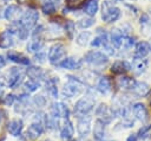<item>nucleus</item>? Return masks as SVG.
Returning a JSON list of instances; mask_svg holds the SVG:
<instances>
[{
    "label": "nucleus",
    "instance_id": "11",
    "mask_svg": "<svg viewBox=\"0 0 151 141\" xmlns=\"http://www.w3.org/2000/svg\"><path fill=\"white\" fill-rule=\"evenodd\" d=\"M25 78V72L20 68H11L9 75H8V86L12 89L18 88Z\"/></svg>",
    "mask_w": 151,
    "mask_h": 141
},
{
    "label": "nucleus",
    "instance_id": "28",
    "mask_svg": "<svg viewBox=\"0 0 151 141\" xmlns=\"http://www.w3.org/2000/svg\"><path fill=\"white\" fill-rule=\"evenodd\" d=\"M99 5H98V0H85L84 1V12L90 17H94L98 12Z\"/></svg>",
    "mask_w": 151,
    "mask_h": 141
},
{
    "label": "nucleus",
    "instance_id": "54",
    "mask_svg": "<svg viewBox=\"0 0 151 141\" xmlns=\"http://www.w3.org/2000/svg\"><path fill=\"white\" fill-rule=\"evenodd\" d=\"M130 1H136V0H130Z\"/></svg>",
    "mask_w": 151,
    "mask_h": 141
},
{
    "label": "nucleus",
    "instance_id": "3",
    "mask_svg": "<svg viewBox=\"0 0 151 141\" xmlns=\"http://www.w3.org/2000/svg\"><path fill=\"white\" fill-rule=\"evenodd\" d=\"M94 108V98L92 96H84L74 104V114L77 117L88 115Z\"/></svg>",
    "mask_w": 151,
    "mask_h": 141
},
{
    "label": "nucleus",
    "instance_id": "32",
    "mask_svg": "<svg viewBox=\"0 0 151 141\" xmlns=\"http://www.w3.org/2000/svg\"><path fill=\"white\" fill-rule=\"evenodd\" d=\"M40 85H41V83L39 81L31 79V78L24 83V86H25V89H26L27 92H34V91H37L40 88Z\"/></svg>",
    "mask_w": 151,
    "mask_h": 141
},
{
    "label": "nucleus",
    "instance_id": "26",
    "mask_svg": "<svg viewBox=\"0 0 151 141\" xmlns=\"http://www.w3.org/2000/svg\"><path fill=\"white\" fill-rule=\"evenodd\" d=\"M105 124L97 120L93 126V139L96 141H105Z\"/></svg>",
    "mask_w": 151,
    "mask_h": 141
},
{
    "label": "nucleus",
    "instance_id": "55",
    "mask_svg": "<svg viewBox=\"0 0 151 141\" xmlns=\"http://www.w3.org/2000/svg\"><path fill=\"white\" fill-rule=\"evenodd\" d=\"M150 45H151V41H150Z\"/></svg>",
    "mask_w": 151,
    "mask_h": 141
},
{
    "label": "nucleus",
    "instance_id": "9",
    "mask_svg": "<svg viewBox=\"0 0 151 141\" xmlns=\"http://www.w3.org/2000/svg\"><path fill=\"white\" fill-rule=\"evenodd\" d=\"M39 19V13L37 9L34 8H28L27 11L24 12L22 17H21V20H20V24L22 26H25L26 28L31 30L32 27H34L37 25V21Z\"/></svg>",
    "mask_w": 151,
    "mask_h": 141
},
{
    "label": "nucleus",
    "instance_id": "52",
    "mask_svg": "<svg viewBox=\"0 0 151 141\" xmlns=\"http://www.w3.org/2000/svg\"><path fill=\"white\" fill-rule=\"evenodd\" d=\"M70 141H77V140H74V139H72V140H70Z\"/></svg>",
    "mask_w": 151,
    "mask_h": 141
},
{
    "label": "nucleus",
    "instance_id": "38",
    "mask_svg": "<svg viewBox=\"0 0 151 141\" xmlns=\"http://www.w3.org/2000/svg\"><path fill=\"white\" fill-rule=\"evenodd\" d=\"M93 25H94V19L90 18V17L88 18H81L77 23V26L80 27V28H88V27H91Z\"/></svg>",
    "mask_w": 151,
    "mask_h": 141
},
{
    "label": "nucleus",
    "instance_id": "45",
    "mask_svg": "<svg viewBox=\"0 0 151 141\" xmlns=\"http://www.w3.org/2000/svg\"><path fill=\"white\" fill-rule=\"evenodd\" d=\"M139 137L137 136V134H130L127 137H126V141H138Z\"/></svg>",
    "mask_w": 151,
    "mask_h": 141
},
{
    "label": "nucleus",
    "instance_id": "8",
    "mask_svg": "<svg viewBox=\"0 0 151 141\" xmlns=\"http://www.w3.org/2000/svg\"><path fill=\"white\" fill-rule=\"evenodd\" d=\"M92 128V117L90 115L77 117V133L80 137H86Z\"/></svg>",
    "mask_w": 151,
    "mask_h": 141
},
{
    "label": "nucleus",
    "instance_id": "14",
    "mask_svg": "<svg viewBox=\"0 0 151 141\" xmlns=\"http://www.w3.org/2000/svg\"><path fill=\"white\" fill-rule=\"evenodd\" d=\"M131 70V64L127 60L119 59L111 65V72L114 75H125Z\"/></svg>",
    "mask_w": 151,
    "mask_h": 141
},
{
    "label": "nucleus",
    "instance_id": "10",
    "mask_svg": "<svg viewBox=\"0 0 151 141\" xmlns=\"http://www.w3.org/2000/svg\"><path fill=\"white\" fill-rule=\"evenodd\" d=\"M24 12H22V8L19 6V5H9L5 11H4V17L11 21V23H20L21 20V17H22Z\"/></svg>",
    "mask_w": 151,
    "mask_h": 141
},
{
    "label": "nucleus",
    "instance_id": "40",
    "mask_svg": "<svg viewBox=\"0 0 151 141\" xmlns=\"http://www.w3.org/2000/svg\"><path fill=\"white\" fill-rule=\"evenodd\" d=\"M150 130H151V124H145V126H142V127L139 128L138 133H136V134H137V136H138L139 139H145V137L149 135Z\"/></svg>",
    "mask_w": 151,
    "mask_h": 141
},
{
    "label": "nucleus",
    "instance_id": "5",
    "mask_svg": "<svg viewBox=\"0 0 151 141\" xmlns=\"http://www.w3.org/2000/svg\"><path fill=\"white\" fill-rule=\"evenodd\" d=\"M84 60L90 64L91 66H104L105 64H107L109 62V57L100 51H96V50H91L87 51L84 56Z\"/></svg>",
    "mask_w": 151,
    "mask_h": 141
},
{
    "label": "nucleus",
    "instance_id": "47",
    "mask_svg": "<svg viewBox=\"0 0 151 141\" xmlns=\"http://www.w3.org/2000/svg\"><path fill=\"white\" fill-rule=\"evenodd\" d=\"M4 90H5V84L0 82V97L4 95Z\"/></svg>",
    "mask_w": 151,
    "mask_h": 141
},
{
    "label": "nucleus",
    "instance_id": "4",
    "mask_svg": "<svg viewBox=\"0 0 151 141\" xmlns=\"http://www.w3.org/2000/svg\"><path fill=\"white\" fill-rule=\"evenodd\" d=\"M65 58H66V47L63 44L57 43L50 47L48 53H47V59L52 65L58 66L59 63Z\"/></svg>",
    "mask_w": 151,
    "mask_h": 141
},
{
    "label": "nucleus",
    "instance_id": "15",
    "mask_svg": "<svg viewBox=\"0 0 151 141\" xmlns=\"http://www.w3.org/2000/svg\"><path fill=\"white\" fill-rule=\"evenodd\" d=\"M150 52H151V45H150V43H147L145 40L138 41L134 45V55H133V58H145Z\"/></svg>",
    "mask_w": 151,
    "mask_h": 141
},
{
    "label": "nucleus",
    "instance_id": "1",
    "mask_svg": "<svg viewBox=\"0 0 151 141\" xmlns=\"http://www.w3.org/2000/svg\"><path fill=\"white\" fill-rule=\"evenodd\" d=\"M84 91V83L74 76H67V83L64 85L61 94L64 97L72 98L76 96H79Z\"/></svg>",
    "mask_w": 151,
    "mask_h": 141
},
{
    "label": "nucleus",
    "instance_id": "41",
    "mask_svg": "<svg viewBox=\"0 0 151 141\" xmlns=\"http://www.w3.org/2000/svg\"><path fill=\"white\" fill-rule=\"evenodd\" d=\"M33 59H34L37 63H39V64H44V63L46 62V59H47V55H46L44 51H39V52L34 53Z\"/></svg>",
    "mask_w": 151,
    "mask_h": 141
},
{
    "label": "nucleus",
    "instance_id": "27",
    "mask_svg": "<svg viewBox=\"0 0 151 141\" xmlns=\"http://www.w3.org/2000/svg\"><path fill=\"white\" fill-rule=\"evenodd\" d=\"M7 58L14 63H18V64H21V65H29V59L27 57H25L24 55L17 52V51H13V50H9L7 52Z\"/></svg>",
    "mask_w": 151,
    "mask_h": 141
},
{
    "label": "nucleus",
    "instance_id": "43",
    "mask_svg": "<svg viewBox=\"0 0 151 141\" xmlns=\"http://www.w3.org/2000/svg\"><path fill=\"white\" fill-rule=\"evenodd\" d=\"M15 100H17V97H15L13 94H8V95H6V96L4 97V103L9 107V105H12V104L15 102Z\"/></svg>",
    "mask_w": 151,
    "mask_h": 141
},
{
    "label": "nucleus",
    "instance_id": "51",
    "mask_svg": "<svg viewBox=\"0 0 151 141\" xmlns=\"http://www.w3.org/2000/svg\"><path fill=\"white\" fill-rule=\"evenodd\" d=\"M18 1H20V2H22V1H26V0H18Z\"/></svg>",
    "mask_w": 151,
    "mask_h": 141
},
{
    "label": "nucleus",
    "instance_id": "49",
    "mask_svg": "<svg viewBox=\"0 0 151 141\" xmlns=\"http://www.w3.org/2000/svg\"><path fill=\"white\" fill-rule=\"evenodd\" d=\"M149 101H150V104H151V89H150V92H149Z\"/></svg>",
    "mask_w": 151,
    "mask_h": 141
},
{
    "label": "nucleus",
    "instance_id": "44",
    "mask_svg": "<svg viewBox=\"0 0 151 141\" xmlns=\"http://www.w3.org/2000/svg\"><path fill=\"white\" fill-rule=\"evenodd\" d=\"M150 23V17L147 14H142L140 17V25L142 26H146Z\"/></svg>",
    "mask_w": 151,
    "mask_h": 141
},
{
    "label": "nucleus",
    "instance_id": "39",
    "mask_svg": "<svg viewBox=\"0 0 151 141\" xmlns=\"http://www.w3.org/2000/svg\"><path fill=\"white\" fill-rule=\"evenodd\" d=\"M136 44V38L134 37H131V36H124L123 38V43H122V47L124 50H129L131 49L133 45ZM120 47V49H122Z\"/></svg>",
    "mask_w": 151,
    "mask_h": 141
},
{
    "label": "nucleus",
    "instance_id": "23",
    "mask_svg": "<svg viewBox=\"0 0 151 141\" xmlns=\"http://www.w3.org/2000/svg\"><path fill=\"white\" fill-rule=\"evenodd\" d=\"M124 33L123 31H120L119 28H113L110 33V41L111 45L114 49H120L122 47V43H123V38H124Z\"/></svg>",
    "mask_w": 151,
    "mask_h": 141
},
{
    "label": "nucleus",
    "instance_id": "22",
    "mask_svg": "<svg viewBox=\"0 0 151 141\" xmlns=\"http://www.w3.org/2000/svg\"><path fill=\"white\" fill-rule=\"evenodd\" d=\"M26 73L31 79H35V81H39V82L42 81V79H46L45 71L39 66H33V65L28 66L27 70H26Z\"/></svg>",
    "mask_w": 151,
    "mask_h": 141
},
{
    "label": "nucleus",
    "instance_id": "29",
    "mask_svg": "<svg viewBox=\"0 0 151 141\" xmlns=\"http://www.w3.org/2000/svg\"><path fill=\"white\" fill-rule=\"evenodd\" d=\"M137 81H134L132 77H129V76H125V75H122L118 79H117V86L120 88V89H130L134 85Z\"/></svg>",
    "mask_w": 151,
    "mask_h": 141
},
{
    "label": "nucleus",
    "instance_id": "17",
    "mask_svg": "<svg viewBox=\"0 0 151 141\" xmlns=\"http://www.w3.org/2000/svg\"><path fill=\"white\" fill-rule=\"evenodd\" d=\"M81 64H83L81 59H78L74 57H66L65 59H63L59 63L58 66H60L61 69H65V70H78L81 68Z\"/></svg>",
    "mask_w": 151,
    "mask_h": 141
},
{
    "label": "nucleus",
    "instance_id": "12",
    "mask_svg": "<svg viewBox=\"0 0 151 141\" xmlns=\"http://www.w3.org/2000/svg\"><path fill=\"white\" fill-rule=\"evenodd\" d=\"M44 132H45V127L40 122L34 121L28 126V128L26 130V137L29 140H37L39 136H41L44 134Z\"/></svg>",
    "mask_w": 151,
    "mask_h": 141
},
{
    "label": "nucleus",
    "instance_id": "36",
    "mask_svg": "<svg viewBox=\"0 0 151 141\" xmlns=\"http://www.w3.org/2000/svg\"><path fill=\"white\" fill-rule=\"evenodd\" d=\"M64 27H65V32H66V36L68 37V39H73V34H74V30H76V24L72 20H66Z\"/></svg>",
    "mask_w": 151,
    "mask_h": 141
},
{
    "label": "nucleus",
    "instance_id": "37",
    "mask_svg": "<svg viewBox=\"0 0 151 141\" xmlns=\"http://www.w3.org/2000/svg\"><path fill=\"white\" fill-rule=\"evenodd\" d=\"M45 32V28L42 25H35L32 33H31V37H32V40H40L41 36L44 34Z\"/></svg>",
    "mask_w": 151,
    "mask_h": 141
},
{
    "label": "nucleus",
    "instance_id": "19",
    "mask_svg": "<svg viewBox=\"0 0 151 141\" xmlns=\"http://www.w3.org/2000/svg\"><path fill=\"white\" fill-rule=\"evenodd\" d=\"M74 135V127L70 120H65L63 127L60 128V137L63 141H70L73 139Z\"/></svg>",
    "mask_w": 151,
    "mask_h": 141
},
{
    "label": "nucleus",
    "instance_id": "24",
    "mask_svg": "<svg viewBox=\"0 0 151 141\" xmlns=\"http://www.w3.org/2000/svg\"><path fill=\"white\" fill-rule=\"evenodd\" d=\"M147 64L149 62L145 58H133V62L131 64V70H133L136 75H142L146 70Z\"/></svg>",
    "mask_w": 151,
    "mask_h": 141
},
{
    "label": "nucleus",
    "instance_id": "46",
    "mask_svg": "<svg viewBox=\"0 0 151 141\" xmlns=\"http://www.w3.org/2000/svg\"><path fill=\"white\" fill-rule=\"evenodd\" d=\"M5 65H6V59H5L4 56L0 55V68H4Z\"/></svg>",
    "mask_w": 151,
    "mask_h": 141
},
{
    "label": "nucleus",
    "instance_id": "7",
    "mask_svg": "<svg viewBox=\"0 0 151 141\" xmlns=\"http://www.w3.org/2000/svg\"><path fill=\"white\" fill-rule=\"evenodd\" d=\"M50 116L54 117V118H64V120H68L70 117V110L68 107L63 103V102H55L52 103L51 109H50Z\"/></svg>",
    "mask_w": 151,
    "mask_h": 141
},
{
    "label": "nucleus",
    "instance_id": "48",
    "mask_svg": "<svg viewBox=\"0 0 151 141\" xmlns=\"http://www.w3.org/2000/svg\"><path fill=\"white\" fill-rule=\"evenodd\" d=\"M48 1H52V2H53V4L55 5V2H60L61 0H48Z\"/></svg>",
    "mask_w": 151,
    "mask_h": 141
},
{
    "label": "nucleus",
    "instance_id": "31",
    "mask_svg": "<svg viewBox=\"0 0 151 141\" xmlns=\"http://www.w3.org/2000/svg\"><path fill=\"white\" fill-rule=\"evenodd\" d=\"M91 37H92V33H91L90 31H83V32L77 37L76 41H77V44H78L79 46H86V45L90 43Z\"/></svg>",
    "mask_w": 151,
    "mask_h": 141
},
{
    "label": "nucleus",
    "instance_id": "21",
    "mask_svg": "<svg viewBox=\"0 0 151 141\" xmlns=\"http://www.w3.org/2000/svg\"><path fill=\"white\" fill-rule=\"evenodd\" d=\"M100 94L103 95H106L111 91L112 89V81L109 76H103L99 78L98 83H97V88H96Z\"/></svg>",
    "mask_w": 151,
    "mask_h": 141
},
{
    "label": "nucleus",
    "instance_id": "35",
    "mask_svg": "<svg viewBox=\"0 0 151 141\" xmlns=\"http://www.w3.org/2000/svg\"><path fill=\"white\" fill-rule=\"evenodd\" d=\"M28 33H29V30L28 28H26L25 26H22L20 23H17V32H15V34L19 37V39H21V40L27 39Z\"/></svg>",
    "mask_w": 151,
    "mask_h": 141
},
{
    "label": "nucleus",
    "instance_id": "13",
    "mask_svg": "<svg viewBox=\"0 0 151 141\" xmlns=\"http://www.w3.org/2000/svg\"><path fill=\"white\" fill-rule=\"evenodd\" d=\"M132 113H133V116L140 121V122H146L149 120V114H147V109L146 107L143 104V103H134L131 108Z\"/></svg>",
    "mask_w": 151,
    "mask_h": 141
},
{
    "label": "nucleus",
    "instance_id": "2",
    "mask_svg": "<svg viewBox=\"0 0 151 141\" xmlns=\"http://www.w3.org/2000/svg\"><path fill=\"white\" fill-rule=\"evenodd\" d=\"M120 15H122L120 8L114 6L111 1L106 0L103 2V5H101V19L105 23H107V24L114 23L120 18Z\"/></svg>",
    "mask_w": 151,
    "mask_h": 141
},
{
    "label": "nucleus",
    "instance_id": "50",
    "mask_svg": "<svg viewBox=\"0 0 151 141\" xmlns=\"http://www.w3.org/2000/svg\"><path fill=\"white\" fill-rule=\"evenodd\" d=\"M40 2H46V1H48V0H39Z\"/></svg>",
    "mask_w": 151,
    "mask_h": 141
},
{
    "label": "nucleus",
    "instance_id": "42",
    "mask_svg": "<svg viewBox=\"0 0 151 141\" xmlns=\"http://www.w3.org/2000/svg\"><path fill=\"white\" fill-rule=\"evenodd\" d=\"M33 103H34L37 107L42 108V107H45V105H46L47 101H46V98H45L42 95H37V96H34V97H33Z\"/></svg>",
    "mask_w": 151,
    "mask_h": 141
},
{
    "label": "nucleus",
    "instance_id": "20",
    "mask_svg": "<svg viewBox=\"0 0 151 141\" xmlns=\"http://www.w3.org/2000/svg\"><path fill=\"white\" fill-rule=\"evenodd\" d=\"M131 92L134 94L137 97H145L150 92V86L145 82H136L134 85L131 88Z\"/></svg>",
    "mask_w": 151,
    "mask_h": 141
},
{
    "label": "nucleus",
    "instance_id": "33",
    "mask_svg": "<svg viewBox=\"0 0 151 141\" xmlns=\"http://www.w3.org/2000/svg\"><path fill=\"white\" fill-rule=\"evenodd\" d=\"M41 12L46 15H52L55 13V5L52 1H46L41 6Z\"/></svg>",
    "mask_w": 151,
    "mask_h": 141
},
{
    "label": "nucleus",
    "instance_id": "34",
    "mask_svg": "<svg viewBox=\"0 0 151 141\" xmlns=\"http://www.w3.org/2000/svg\"><path fill=\"white\" fill-rule=\"evenodd\" d=\"M44 47V43L41 40H32L28 45H27V51L37 53L39 51H41V49Z\"/></svg>",
    "mask_w": 151,
    "mask_h": 141
},
{
    "label": "nucleus",
    "instance_id": "18",
    "mask_svg": "<svg viewBox=\"0 0 151 141\" xmlns=\"http://www.w3.org/2000/svg\"><path fill=\"white\" fill-rule=\"evenodd\" d=\"M24 129V122L20 118H13L7 123V132L13 136H20Z\"/></svg>",
    "mask_w": 151,
    "mask_h": 141
},
{
    "label": "nucleus",
    "instance_id": "53",
    "mask_svg": "<svg viewBox=\"0 0 151 141\" xmlns=\"http://www.w3.org/2000/svg\"><path fill=\"white\" fill-rule=\"evenodd\" d=\"M0 122H1V113H0Z\"/></svg>",
    "mask_w": 151,
    "mask_h": 141
},
{
    "label": "nucleus",
    "instance_id": "30",
    "mask_svg": "<svg viewBox=\"0 0 151 141\" xmlns=\"http://www.w3.org/2000/svg\"><path fill=\"white\" fill-rule=\"evenodd\" d=\"M57 84H58V78L55 79V77L47 78L46 79V83H45V86H46L47 92L53 98H57L58 97V88H57Z\"/></svg>",
    "mask_w": 151,
    "mask_h": 141
},
{
    "label": "nucleus",
    "instance_id": "6",
    "mask_svg": "<svg viewBox=\"0 0 151 141\" xmlns=\"http://www.w3.org/2000/svg\"><path fill=\"white\" fill-rule=\"evenodd\" d=\"M94 114L97 116V120L103 122L105 126L106 124H110L114 118H116V115L112 110V108H110L107 104L105 103H100L96 110H94Z\"/></svg>",
    "mask_w": 151,
    "mask_h": 141
},
{
    "label": "nucleus",
    "instance_id": "25",
    "mask_svg": "<svg viewBox=\"0 0 151 141\" xmlns=\"http://www.w3.org/2000/svg\"><path fill=\"white\" fill-rule=\"evenodd\" d=\"M13 36H14V32L11 28L1 32L0 33V46L4 49L12 46L13 45Z\"/></svg>",
    "mask_w": 151,
    "mask_h": 141
},
{
    "label": "nucleus",
    "instance_id": "16",
    "mask_svg": "<svg viewBox=\"0 0 151 141\" xmlns=\"http://www.w3.org/2000/svg\"><path fill=\"white\" fill-rule=\"evenodd\" d=\"M107 43H109V34H107L106 30L98 27L97 28V37H94V39L90 41L91 46L92 47H99V46H104Z\"/></svg>",
    "mask_w": 151,
    "mask_h": 141
}]
</instances>
